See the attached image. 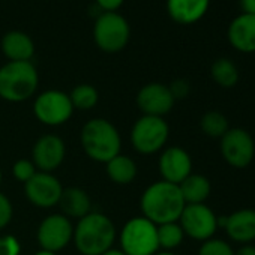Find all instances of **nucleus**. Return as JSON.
<instances>
[{
	"label": "nucleus",
	"mask_w": 255,
	"mask_h": 255,
	"mask_svg": "<svg viewBox=\"0 0 255 255\" xmlns=\"http://www.w3.org/2000/svg\"><path fill=\"white\" fill-rule=\"evenodd\" d=\"M141 212L155 225L179 222V218L185 209V200L179 189V185L168 183L165 180L152 183L141 195Z\"/></svg>",
	"instance_id": "f257e3e1"
},
{
	"label": "nucleus",
	"mask_w": 255,
	"mask_h": 255,
	"mask_svg": "<svg viewBox=\"0 0 255 255\" xmlns=\"http://www.w3.org/2000/svg\"><path fill=\"white\" fill-rule=\"evenodd\" d=\"M116 239V227L102 213H89L78 219L74 228V242L83 255H102L111 249Z\"/></svg>",
	"instance_id": "f03ea898"
},
{
	"label": "nucleus",
	"mask_w": 255,
	"mask_h": 255,
	"mask_svg": "<svg viewBox=\"0 0 255 255\" xmlns=\"http://www.w3.org/2000/svg\"><path fill=\"white\" fill-rule=\"evenodd\" d=\"M81 146L89 158L107 164L120 155V135L116 126L105 119H92L81 129Z\"/></svg>",
	"instance_id": "7ed1b4c3"
},
{
	"label": "nucleus",
	"mask_w": 255,
	"mask_h": 255,
	"mask_svg": "<svg viewBox=\"0 0 255 255\" xmlns=\"http://www.w3.org/2000/svg\"><path fill=\"white\" fill-rule=\"evenodd\" d=\"M38 83V71L32 62H8L0 68V98L8 102L32 98Z\"/></svg>",
	"instance_id": "20e7f679"
},
{
	"label": "nucleus",
	"mask_w": 255,
	"mask_h": 255,
	"mask_svg": "<svg viewBox=\"0 0 255 255\" xmlns=\"http://www.w3.org/2000/svg\"><path fill=\"white\" fill-rule=\"evenodd\" d=\"M120 243L126 255H155L159 249L156 225L144 216L132 218L122 230Z\"/></svg>",
	"instance_id": "39448f33"
},
{
	"label": "nucleus",
	"mask_w": 255,
	"mask_h": 255,
	"mask_svg": "<svg viewBox=\"0 0 255 255\" xmlns=\"http://www.w3.org/2000/svg\"><path fill=\"white\" fill-rule=\"evenodd\" d=\"M131 38V27L119 12H102L93 26V39L98 48L105 53L122 51Z\"/></svg>",
	"instance_id": "423d86ee"
},
{
	"label": "nucleus",
	"mask_w": 255,
	"mask_h": 255,
	"mask_svg": "<svg viewBox=\"0 0 255 255\" xmlns=\"http://www.w3.org/2000/svg\"><path fill=\"white\" fill-rule=\"evenodd\" d=\"M168 134L170 128L164 117L143 116L132 126L131 143L137 152L143 155H152L165 146Z\"/></svg>",
	"instance_id": "0eeeda50"
},
{
	"label": "nucleus",
	"mask_w": 255,
	"mask_h": 255,
	"mask_svg": "<svg viewBox=\"0 0 255 255\" xmlns=\"http://www.w3.org/2000/svg\"><path fill=\"white\" fill-rule=\"evenodd\" d=\"M221 155L233 168H246L255 156L252 135L243 128H230L221 138Z\"/></svg>",
	"instance_id": "6e6552de"
},
{
	"label": "nucleus",
	"mask_w": 255,
	"mask_h": 255,
	"mask_svg": "<svg viewBox=\"0 0 255 255\" xmlns=\"http://www.w3.org/2000/svg\"><path fill=\"white\" fill-rule=\"evenodd\" d=\"M179 224L185 233L191 239L206 242L212 239L216 233L218 227V216L215 212L203 204H186L180 218Z\"/></svg>",
	"instance_id": "1a4fd4ad"
},
{
	"label": "nucleus",
	"mask_w": 255,
	"mask_h": 255,
	"mask_svg": "<svg viewBox=\"0 0 255 255\" xmlns=\"http://www.w3.org/2000/svg\"><path fill=\"white\" fill-rule=\"evenodd\" d=\"M35 116L48 126H59L69 120L74 107L69 95L60 90H47L41 93L33 104Z\"/></svg>",
	"instance_id": "9d476101"
},
{
	"label": "nucleus",
	"mask_w": 255,
	"mask_h": 255,
	"mask_svg": "<svg viewBox=\"0 0 255 255\" xmlns=\"http://www.w3.org/2000/svg\"><path fill=\"white\" fill-rule=\"evenodd\" d=\"M74 237V227L65 215L47 216L38 228V242L42 249L57 252Z\"/></svg>",
	"instance_id": "9b49d317"
},
{
	"label": "nucleus",
	"mask_w": 255,
	"mask_h": 255,
	"mask_svg": "<svg viewBox=\"0 0 255 255\" xmlns=\"http://www.w3.org/2000/svg\"><path fill=\"white\" fill-rule=\"evenodd\" d=\"M24 192L32 204L48 209L59 204L63 188L57 177L51 173L38 171L29 182L24 183Z\"/></svg>",
	"instance_id": "f8f14e48"
},
{
	"label": "nucleus",
	"mask_w": 255,
	"mask_h": 255,
	"mask_svg": "<svg viewBox=\"0 0 255 255\" xmlns=\"http://www.w3.org/2000/svg\"><path fill=\"white\" fill-rule=\"evenodd\" d=\"M174 102L176 101L168 86L161 83H149L143 86L137 95L138 108L144 113V116L164 117L171 111Z\"/></svg>",
	"instance_id": "ddd939ff"
},
{
	"label": "nucleus",
	"mask_w": 255,
	"mask_h": 255,
	"mask_svg": "<svg viewBox=\"0 0 255 255\" xmlns=\"http://www.w3.org/2000/svg\"><path fill=\"white\" fill-rule=\"evenodd\" d=\"M218 227H224L233 242L251 245L255 240V210L240 209L228 216H218Z\"/></svg>",
	"instance_id": "4468645a"
},
{
	"label": "nucleus",
	"mask_w": 255,
	"mask_h": 255,
	"mask_svg": "<svg viewBox=\"0 0 255 255\" xmlns=\"http://www.w3.org/2000/svg\"><path fill=\"white\" fill-rule=\"evenodd\" d=\"M159 171L165 182L180 185L192 174V159L182 147H168L159 158Z\"/></svg>",
	"instance_id": "2eb2a0df"
},
{
	"label": "nucleus",
	"mask_w": 255,
	"mask_h": 255,
	"mask_svg": "<svg viewBox=\"0 0 255 255\" xmlns=\"http://www.w3.org/2000/svg\"><path fill=\"white\" fill-rule=\"evenodd\" d=\"M32 158L35 167L44 173L54 171L65 159V143L57 135L41 137L32 150Z\"/></svg>",
	"instance_id": "dca6fc26"
},
{
	"label": "nucleus",
	"mask_w": 255,
	"mask_h": 255,
	"mask_svg": "<svg viewBox=\"0 0 255 255\" xmlns=\"http://www.w3.org/2000/svg\"><path fill=\"white\" fill-rule=\"evenodd\" d=\"M228 42L240 53H255V15L240 14L228 26Z\"/></svg>",
	"instance_id": "f3484780"
},
{
	"label": "nucleus",
	"mask_w": 255,
	"mask_h": 255,
	"mask_svg": "<svg viewBox=\"0 0 255 255\" xmlns=\"http://www.w3.org/2000/svg\"><path fill=\"white\" fill-rule=\"evenodd\" d=\"M209 5L210 0H167V11L173 21L189 26L206 15Z\"/></svg>",
	"instance_id": "a211bd4d"
},
{
	"label": "nucleus",
	"mask_w": 255,
	"mask_h": 255,
	"mask_svg": "<svg viewBox=\"0 0 255 255\" xmlns=\"http://www.w3.org/2000/svg\"><path fill=\"white\" fill-rule=\"evenodd\" d=\"M0 47L9 62H30L35 54V44L32 38L20 30L8 32L2 38Z\"/></svg>",
	"instance_id": "6ab92c4d"
},
{
	"label": "nucleus",
	"mask_w": 255,
	"mask_h": 255,
	"mask_svg": "<svg viewBox=\"0 0 255 255\" xmlns=\"http://www.w3.org/2000/svg\"><path fill=\"white\" fill-rule=\"evenodd\" d=\"M59 206L66 218L81 219L90 213L92 201H90L89 194L84 189L68 188V189H63L60 200H59Z\"/></svg>",
	"instance_id": "aec40b11"
},
{
	"label": "nucleus",
	"mask_w": 255,
	"mask_h": 255,
	"mask_svg": "<svg viewBox=\"0 0 255 255\" xmlns=\"http://www.w3.org/2000/svg\"><path fill=\"white\" fill-rule=\"evenodd\" d=\"M179 189L185 204H203L212 192V185L203 174H189L179 185Z\"/></svg>",
	"instance_id": "412c9836"
},
{
	"label": "nucleus",
	"mask_w": 255,
	"mask_h": 255,
	"mask_svg": "<svg viewBox=\"0 0 255 255\" xmlns=\"http://www.w3.org/2000/svg\"><path fill=\"white\" fill-rule=\"evenodd\" d=\"M107 174L114 183L128 185L137 176V165L129 156L117 155L107 162Z\"/></svg>",
	"instance_id": "4be33fe9"
},
{
	"label": "nucleus",
	"mask_w": 255,
	"mask_h": 255,
	"mask_svg": "<svg viewBox=\"0 0 255 255\" xmlns=\"http://www.w3.org/2000/svg\"><path fill=\"white\" fill-rule=\"evenodd\" d=\"M210 74L213 81L224 89H231L239 81V69L230 59L222 57L215 60L210 68Z\"/></svg>",
	"instance_id": "5701e85b"
},
{
	"label": "nucleus",
	"mask_w": 255,
	"mask_h": 255,
	"mask_svg": "<svg viewBox=\"0 0 255 255\" xmlns=\"http://www.w3.org/2000/svg\"><path fill=\"white\" fill-rule=\"evenodd\" d=\"M201 131L210 138H222L230 129L228 119L219 111H207L200 120Z\"/></svg>",
	"instance_id": "b1692460"
},
{
	"label": "nucleus",
	"mask_w": 255,
	"mask_h": 255,
	"mask_svg": "<svg viewBox=\"0 0 255 255\" xmlns=\"http://www.w3.org/2000/svg\"><path fill=\"white\" fill-rule=\"evenodd\" d=\"M156 231H158L159 248H164L167 251H171L180 246L185 239V233L179 222H168V224L156 225Z\"/></svg>",
	"instance_id": "393cba45"
},
{
	"label": "nucleus",
	"mask_w": 255,
	"mask_h": 255,
	"mask_svg": "<svg viewBox=\"0 0 255 255\" xmlns=\"http://www.w3.org/2000/svg\"><path fill=\"white\" fill-rule=\"evenodd\" d=\"M69 99L72 102V107L77 110H90L98 104L99 95L98 90L90 84H80L75 89H72Z\"/></svg>",
	"instance_id": "a878e982"
},
{
	"label": "nucleus",
	"mask_w": 255,
	"mask_h": 255,
	"mask_svg": "<svg viewBox=\"0 0 255 255\" xmlns=\"http://www.w3.org/2000/svg\"><path fill=\"white\" fill-rule=\"evenodd\" d=\"M198 255H234V249L230 243L221 239H209L200 246Z\"/></svg>",
	"instance_id": "bb28decb"
},
{
	"label": "nucleus",
	"mask_w": 255,
	"mask_h": 255,
	"mask_svg": "<svg viewBox=\"0 0 255 255\" xmlns=\"http://www.w3.org/2000/svg\"><path fill=\"white\" fill-rule=\"evenodd\" d=\"M36 173H38V171H36L35 164H33L32 161H29V159H20V161H17V162L14 164V167H12V174L15 176L17 180H20V182H23V183L29 182Z\"/></svg>",
	"instance_id": "cd10ccee"
},
{
	"label": "nucleus",
	"mask_w": 255,
	"mask_h": 255,
	"mask_svg": "<svg viewBox=\"0 0 255 255\" xmlns=\"http://www.w3.org/2000/svg\"><path fill=\"white\" fill-rule=\"evenodd\" d=\"M20 243L14 236H0V255H20Z\"/></svg>",
	"instance_id": "c85d7f7f"
},
{
	"label": "nucleus",
	"mask_w": 255,
	"mask_h": 255,
	"mask_svg": "<svg viewBox=\"0 0 255 255\" xmlns=\"http://www.w3.org/2000/svg\"><path fill=\"white\" fill-rule=\"evenodd\" d=\"M12 218V204L9 198L0 192V230H3Z\"/></svg>",
	"instance_id": "c756f323"
},
{
	"label": "nucleus",
	"mask_w": 255,
	"mask_h": 255,
	"mask_svg": "<svg viewBox=\"0 0 255 255\" xmlns=\"http://www.w3.org/2000/svg\"><path fill=\"white\" fill-rule=\"evenodd\" d=\"M168 89H170V92H171L174 101L186 98V96L189 95V90H191L189 83H188L186 80H183V78L174 80V81L168 86Z\"/></svg>",
	"instance_id": "7c9ffc66"
},
{
	"label": "nucleus",
	"mask_w": 255,
	"mask_h": 255,
	"mask_svg": "<svg viewBox=\"0 0 255 255\" xmlns=\"http://www.w3.org/2000/svg\"><path fill=\"white\" fill-rule=\"evenodd\" d=\"M125 0H95V5L101 12H117Z\"/></svg>",
	"instance_id": "2f4dec72"
},
{
	"label": "nucleus",
	"mask_w": 255,
	"mask_h": 255,
	"mask_svg": "<svg viewBox=\"0 0 255 255\" xmlns=\"http://www.w3.org/2000/svg\"><path fill=\"white\" fill-rule=\"evenodd\" d=\"M242 14L255 15V0H240Z\"/></svg>",
	"instance_id": "473e14b6"
},
{
	"label": "nucleus",
	"mask_w": 255,
	"mask_h": 255,
	"mask_svg": "<svg viewBox=\"0 0 255 255\" xmlns=\"http://www.w3.org/2000/svg\"><path fill=\"white\" fill-rule=\"evenodd\" d=\"M234 255H255V246L254 245H242V248L234 251Z\"/></svg>",
	"instance_id": "72a5a7b5"
},
{
	"label": "nucleus",
	"mask_w": 255,
	"mask_h": 255,
	"mask_svg": "<svg viewBox=\"0 0 255 255\" xmlns=\"http://www.w3.org/2000/svg\"><path fill=\"white\" fill-rule=\"evenodd\" d=\"M102 255H126L123 251H119V249H108L105 254H102Z\"/></svg>",
	"instance_id": "f704fd0d"
},
{
	"label": "nucleus",
	"mask_w": 255,
	"mask_h": 255,
	"mask_svg": "<svg viewBox=\"0 0 255 255\" xmlns=\"http://www.w3.org/2000/svg\"><path fill=\"white\" fill-rule=\"evenodd\" d=\"M35 255H56V252H51V251H45V249H41L38 251Z\"/></svg>",
	"instance_id": "c9c22d12"
},
{
	"label": "nucleus",
	"mask_w": 255,
	"mask_h": 255,
	"mask_svg": "<svg viewBox=\"0 0 255 255\" xmlns=\"http://www.w3.org/2000/svg\"><path fill=\"white\" fill-rule=\"evenodd\" d=\"M155 255H174V254H171V252L165 251V252H159V254H155Z\"/></svg>",
	"instance_id": "e433bc0d"
},
{
	"label": "nucleus",
	"mask_w": 255,
	"mask_h": 255,
	"mask_svg": "<svg viewBox=\"0 0 255 255\" xmlns=\"http://www.w3.org/2000/svg\"><path fill=\"white\" fill-rule=\"evenodd\" d=\"M0 185H2V171H0Z\"/></svg>",
	"instance_id": "4c0bfd02"
}]
</instances>
